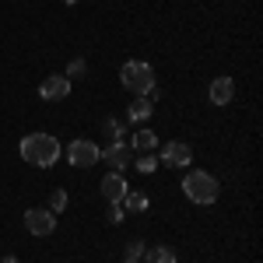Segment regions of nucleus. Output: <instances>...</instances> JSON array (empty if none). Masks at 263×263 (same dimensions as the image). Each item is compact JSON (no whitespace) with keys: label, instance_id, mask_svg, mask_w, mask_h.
<instances>
[{"label":"nucleus","instance_id":"2eb2a0df","mask_svg":"<svg viewBox=\"0 0 263 263\" xmlns=\"http://www.w3.org/2000/svg\"><path fill=\"white\" fill-rule=\"evenodd\" d=\"M102 134H109L112 141H120L123 134H126V123H123V120H112V116H105V120H102Z\"/></svg>","mask_w":263,"mask_h":263},{"label":"nucleus","instance_id":"f3484780","mask_svg":"<svg viewBox=\"0 0 263 263\" xmlns=\"http://www.w3.org/2000/svg\"><path fill=\"white\" fill-rule=\"evenodd\" d=\"M155 168H158V158H155L151 151H144L141 158H137V172H144V176H147V172H155Z\"/></svg>","mask_w":263,"mask_h":263},{"label":"nucleus","instance_id":"4468645a","mask_svg":"<svg viewBox=\"0 0 263 263\" xmlns=\"http://www.w3.org/2000/svg\"><path fill=\"white\" fill-rule=\"evenodd\" d=\"M123 211H147V193L141 190H126V197H123Z\"/></svg>","mask_w":263,"mask_h":263},{"label":"nucleus","instance_id":"0eeeda50","mask_svg":"<svg viewBox=\"0 0 263 263\" xmlns=\"http://www.w3.org/2000/svg\"><path fill=\"white\" fill-rule=\"evenodd\" d=\"M70 95V81L63 78V74H53V78H46V81L39 84V99L42 102H60Z\"/></svg>","mask_w":263,"mask_h":263},{"label":"nucleus","instance_id":"f8f14e48","mask_svg":"<svg viewBox=\"0 0 263 263\" xmlns=\"http://www.w3.org/2000/svg\"><path fill=\"white\" fill-rule=\"evenodd\" d=\"M130 147H134V151H141V155H144V151H155V147H158V134L144 126V130H137V134L130 137Z\"/></svg>","mask_w":263,"mask_h":263},{"label":"nucleus","instance_id":"a211bd4d","mask_svg":"<svg viewBox=\"0 0 263 263\" xmlns=\"http://www.w3.org/2000/svg\"><path fill=\"white\" fill-rule=\"evenodd\" d=\"M63 207H67V190H53V197H49V211L60 214Z\"/></svg>","mask_w":263,"mask_h":263},{"label":"nucleus","instance_id":"aec40b11","mask_svg":"<svg viewBox=\"0 0 263 263\" xmlns=\"http://www.w3.org/2000/svg\"><path fill=\"white\" fill-rule=\"evenodd\" d=\"M126 218V211H123V203H109V214H105V221L109 224H120Z\"/></svg>","mask_w":263,"mask_h":263},{"label":"nucleus","instance_id":"20e7f679","mask_svg":"<svg viewBox=\"0 0 263 263\" xmlns=\"http://www.w3.org/2000/svg\"><path fill=\"white\" fill-rule=\"evenodd\" d=\"M25 228L32 232V235H53V228H57V214L53 211H46V207H32V211H25Z\"/></svg>","mask_w":263,"mask_h":263},{"label":"nucleus","instance_id":"9b49d317","mask_svg":"<svg viewBox=\"0 0 263 263\" xmlns=\"http://www.w3.org/2000/svg\"><path fill=\"white\" fill-rule=\"evenodd\" d=\"M151 112H155V102L147 99V95H137V99L130 102V109H126V120L130 123H144Z\"/></svg>","mask_w":263,"mask_h":263},{"label":"nucleus","instance_id":"7ed1b4c3","mask_svg":"<svg viewBox=\"0 0 263 263\" xmlns=\"http://www.w3.org/2000/svg\"><path fill=\"white\" fill-rule=\"evenodd\" d=\"M182 190H186V197H190V200L200 203V207L214 203V200H218V193H221L218 179H214L211 172H203V168H193V172H186V179H182Z\"/></svg>","mask_w":263,"mask_h":263},{"label":"nucleus","instance_id":"6e6552de","mask_svg":"<svg viewBox=\"0 0 263 263\" xmlns=\"http://www.w3.org/2000/svg\"><path fill=\"white\" fill-rule=\"evenodd\" d=\"M99 190H102V197H105L109 203H120L123 197H126V190H130V186H126V179H123L120 172H109V176L102 179Z\"/></svg>","mask_w":263,"mask_h":263},{"label":"nucleus","instance_id":"423d86ee","mask_svg":"<svg viewBox=\"0 0 263 263\" xmlns=\"http://www.w3.org/2000/svg\"><path fill=\"white\" fill-rule=\"evenodd\" d=\"M190 162H193V151H190V144L168 141V144L162 147V165H168V168H186Z\"/></svg>","mask_w":263,"mask_h":263},{"label":"nucleus","instance_id":"412c9836","mask_svg":"<svg viewBox=\"0 0 263 263\" xmlns=\"http://www.w3.org/2000/svg\"><path fill=\"white\" fill-rule=\"evenodd\" d=\"M0 263H18V256H4V260H0Z\"/></svg>","mask_w":263,"mask_h":263},{"label":"nucleus","instance_id":"f257e3e1","mask_svg":"<svg viewBox=\"0 0 263 263\" xmlns=\"http://www.w3.org/2000/svg\"><path fill=\"white\" fill-rule=\"evenodd\" d=\"M21 158L28 165H39V168H49V165L60 162V141L53 137V134H28V137H21L18 144Z\"/></svg>","mask_w":263,"mask_h":263},{"label":"nucleus","instance_id":"39448f33","mask_svg":"<svg viewBox=\"0 0 263 263\" xmlns=\"http://www.w3.org/2000/svg\"><path fill=\"white\" fill-rule=\"evenodd\" d=\"M67 158L78 168H91V165L99 162V144L95 141H70L67 144Z\"/></svg>","mask_w":263,"mask_h":263},{"label":"nucleus","instance_id":"dca6fc26","mask_svg":"<svg viewBox=\"0 0 263 263\" xmlns=\"http://www.w3.org/2000/svg\"><path fill=\"white\" fill-rule=\"evenodd\" d=\"M84 74H88V63H84L81 57H78V60H70V63H67V74H63V78L70 81V78H84Z\"/></svg>","mask_w":263,"mask_h":263},{"label":"nucleus","instance_id":"1a4fd4ad","mask_svg":"<svg viewBox=\"0 0 263 263\" xmlns=\"http://www.w3.org/2000/svg\"><path fill=\"white\" fill-rule=\"evenodd\" d=\"M207 99H211V105H228V102L235 99V81L232 78H214Z\"/></svg>","mask_w":263,"mask_h":263},{"label":"nucleus","instance_id":"f03ea898","mask_svg":"<svg viewBox=\"0 0 263 263\" xmlns=\"http://www.w3.org/2000/svg\"><path fill=\"white\" fill-rule=\"evenodd\" d=\"M120 81L126 91H134V95H147V99H158V84H155V70H151V63L144 60H130L120 67Z\"/></svg>","mask_w":263,"mask_h":263},{"label":"nucleus","instance_id":"6ab92c4d","mask_svg":"<svg viewBox=\"0 0 263 263\" xmlns=\"http://www.w3.org/2000/svg\"><path fill=\"white\" fill-rule=\"evenodd\" d=\"M123 253H126V260H141V256H144V242H141V239H134V242L123 246Z\"/></svg>","mask_w":263,"mask_h":263},{"label":"nucleus","instance_id":"9d476101","mask_svg":"<svg viewBox=\"0 0 263 263\" xmlns=\"http://www.w3.org/2000/svg\"><path fill=\"white\" fill-rule=\"evenodd\" d=\"M130 151H134L130 144H120V141H116V144H109L105 151H99V162H109L116 172H120L123 165H130Z\"/></svg>","mask_w":263,"mask_h":263},{"label":"nucleus","instance_id":"5701e85b","mask_svg":"<svg viewBox=\"0 0 263 263\" xmlns=\"http://www.w3.org/2000/svg\"><path fill=\"white\" fill-rule=\"evenodd\" d=\"M63 4H78V0H63Z\"/></svg>","mask_w":263,"mask_h":263},{"label":"nucleus","instance_id":"4be33fe9","mask_svg":"<svg viewBox=\"0 0 263 263\" xmlns=\"http://www.w3.org/2000/svg\"><path fill=\"white\" fill-rule=\"evenodd\" d=\"M123 263H141V260H123Z\"/></svg>","mask_w":263,"mask_h":263},{"label":"nucleus","instance_id":"ddd939ff","mask_svg":"<svg viewBox=\"0 0 263 263\" xmlns=\"http://www.w3.org/2000/svg\"><path fill=\"white\" fill-rule=\"evenodd\" d=\"M144 260L147 263H176L172 246H144Z\"/></svg>","mask_w":263,"mask_h":263}]
</instances>
